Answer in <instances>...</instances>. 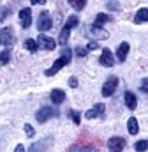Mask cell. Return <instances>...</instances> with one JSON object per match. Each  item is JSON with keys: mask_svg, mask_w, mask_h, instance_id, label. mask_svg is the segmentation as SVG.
I'll return each mask as SVG.
<instances>
[{"mask_svg": "<svg viewBox=\"0 0 148 152\" xmlns=\"http://www.w3.org/2000/svg\"><path fill=\"white\" fill-rule=\"evenodd\" d=\"M71 57H73V51H71L69 48H64V50H62L60 58H57V60H55V64L51 66V69H46V71H44V75H46V76L57 75V73H58L64 66H67V64L71 62Z\"/></svg>", "mask_w": 148, "mask_h": 152, "instance_id": "cell-1", "label": "cell"}, {"mask_svg": "<svg viewBox=\"0 0 148 152\" xmlns=\"http://www.w3.org/2000/svg\"><path fill=\"white\" fill-rule=\"evenodd\" d=\"M53 27V20H51V14L48 11H42L39 14V20H37V30L39 32H46Z\"/></svg>", "mask_w": 148, "mask_h": 152, "instance_id": "cell-2", "label": "cell"}, {"mask_svg": "<svg viewBox=\"0 0 148 152\" xmlns=\"http://www.w3.org/2000/svg\"><path fill=\"white\" fill-rule=\"evenodd\" d=\"M0 44H4L5 50H9L14 44V34H12V28L11 27H5V28L0 30Z\"/></svg>", "mask_w": 148, "mask_h": 152, "instance_id": "cell-3", "label": "cell"}, {"mask_svg": "<svg viewBox=\"0 0 148 152\" xmlns=\"http://www.w3.org/2000/svg\"><path fill=\"white\" fill-rule=\"evenodd\" d=\"M116 87H118V78H116V76H110V78L106 80V83L102 85V96H104V97H111V96L115 94Z\"/></svg>", "mask_w": 148, "mask_h": 152, "instance_id": "cell-4", "label": "cell"}, {"mask_svg": "<svg viewBox=\"0 0 148 152\" xmlns=\"http://www.w3.org/2000/svg\"><path fill=\"white\" fill-rule=\"evenodd\" d=\"M57 115H58L57 110H53V108H49V106H44V108H41L36 113V118H37L39 124H44L46 120H49L51 117H57Z\"/></svg>", "mask_w": 148, "mask_h": 152, "instance_id": "cell-5", "label": "cell"}, {"mask_svg": "<svg viewBox=\"0 0 148 152\" xmlns=\"http://www.w3.org/2000/svg\"><path fill=\"white\" fill-rule=\"evenodd\" d=\"M36 42L41 50H46V51H51V50H55V46H57L55 39L48 37V36H44V34H41V36L36 39Z\"/></svg>", "mask_w": 148, "mask_h": 152, "instance_id": "cell-6", "label": "cell"}, {"mask_svg": "<svg viewBox=\"0 0 148 152\" xmlns=\"http://www.w3.org/2000/svg\"><path fill=\"white\" fill-rule=\"evenodd\" d=\"M108 147H110L111 152H122L125 149V140L120 138V136H113V138H110V142H108Z\"/></svg>", "mask_w": 148, "mask_h": 152, "instance_id": "cell-7", "label": "cell"}, {"mask_svg": "<svg viewBox=\"0 0 148 152\" xmlns=\"http://www.w3.org/2000/svg\"><path fill=\"white\" fill-rule=\"evenodd\" d=\"M104 110H106V106H104L102 103H97V104H94V106L85 113V117H86V118H97V117H102V115H104Z\"/></svg>", "mask_w": 148, "mask_h": 152, "instance_id": "cell-8", "label": "cell"}, {"mask_svg": "<svg viewBox=\"0 0 148 152\" xmlns=\"http://www.w3.org/2000/svg\"><path fill=\"white\" fill-rule=\"evenodd\" d=\"M99 62H101V66H104V67H113V64H115V57H113L111 50H108V48H106V50H102Z\"/></svg>", "mask_w": 148, "mask_h": 152, "instance_id": "cell-9", "label": "cell"}, {"mask_svg": "<svg viewBox=\"0 0 148 152\" xmlns=\"http://www.w3.org/2000/svg\"><path fill=\"white\" fill-rule=\"evenodd\" d=\"M20 21H21V27L23 28H28L32 25V11L28 7H25V9L20 11Z\"/></svg>", "mask_w": 148, "mask_h": 152, "instance_id": "cell-10", "label": "cell"}, {"mask_svg": "<svg viewBox=\"0 0 148 152\" xmlns=\"http://www.w3.org/2000/svg\"><path fill=\"white\" fill-rule=\"evenodd\" d=\"M49 97H51V101H53L55 104H62V103L65 101V92L60 90V88H53L51 94H49Z\"/></svg>", "mask_w": 148, "mask_h": 152, "instance_id": "cell-11", "label": "cell"}, {"mask_svg": "<svg viewBox=\"0 0 148 152\" xmlns=\"http://www.w3.org/2000/svg\"><path fill=\"white\" fill-rule=\"evenodd\" d=\"M129 42H122L120 46H118V50H116V58L120 60V62H125V58H127V53H129Z\"/></svg>", "mask_w": 148, "mask_h": 152, "instance_id": "cell-12", "label": "cell"}, {"mask_svg": "<svg viewBox=\"0 0 148 152\" xmlns=\"http://www.w3.org/2000/svg\"><path fill=\"white\" fill-rule=\"evenodd\" d=\"M123 99H125V104H127L129 110H136L138 99H136V96H134L132 92H125V94H123Z\"/></svg>", "mask_w": 148, "mask_h": 152, "instance_id": "cell-13", "label": "cell"}, {"mask_svg": "<svg viewBox=\"0 0 148 152\" xmlns=\"http://www.w3.org/2000/svg\"><path fill=\"white\" fill-rule=\"evenodd\" d=\"M51 143V138H48V140H44V142H37V143H32V147L28 149V152H42L48 145Z\"/></svg>", "mask_w": 148, "mask_h": 152, "instance_id": "cell-14", "label": "cell"}, {"mask_svg": "<svg viewBox=\"0 0 148 152\" xmlns=\"http://www.w3.org/2000/svg\"><path fill=\"white\" fill-rule=\"evenodd\" d=\"M143 21H148V7H141L134 16V23H143Z\"/></svg>", "mask_w": 148, "mask_h": 152, "instance_id": "cell-15", "label": "cell"}, {"mask_svg": "<svg viewBox=\"0 0 148 152\" xmlns=\"http://www.w3.org/2000/svg\"><path fill=\"white\" fill-rule=\"evenodd\" d=\"M113 18H111L110 14H104V12H101V14H97V18H95V23H94V27L95 28H101L104 23H108V21H111Z\"/></svg>", "mask_w": 148, "mask_h": 152, "instance_id": "cell-16", "label": "cell"}, {"mask_svg": "<svg viewBox=\"0 0 148 152\" xmlns=\"http://www.w3.org/2000/svg\"><path fill=\"white\" fill-rule=\"evenodd\" d=\"M69 36H71V28L64 27V28H62V32H60V36H58V44L65 46V44H67V41H69Z\"/></svg>", "mask_w": 148, "mask_h": 152, "instance_id": "cell-17", "label": "cell"}, {"mask_svg": "<svg viewBox=\"0 0 148 152\" xmlns=\"http://www.w3.org/2000/svg\"><path fill=\"white\" fill-rule=\"evenodd\" d=\"M88 34H92L94 37H97V39H106L108 37V32H106V30H102V28H95V27L88 28Z\"/></svg>", "mask_w": 148, "mask_h": 152, "instance_id": "cell-18", "label": "cell"}, {"mask_svg": "<svg viewBox=\"0 0 148 152\" xmlns=\"http://www.w3.org/2000/svg\"><path fill=\"white\" fill-rule=\"evenodd\" d=\"M127 129H129V133H131V134H138L139 126H138V120H136L134 117H131V118H129V122H127Z\"/></svg>", "mask_w": 148, "mask_h": 152, "instance_id": "cell-19", "label": "cell"}, {"mask_svg": "<svg viewBox=\"0 0 148 152\" xmlns=\"http://www.w3.org/2000/svg\"><path fill=\"white\" fill-rule=\"evenodd\" d=\"M25 48H27L28 51H32V53H36L37 50H39V46H37L36 39H27V41H25Z\"/></svg>", "mask_w": 148, "mask_h": 152, "instance_id": "cell-20", "label": "cell"}, {"mask_svg": "<svg viewBox=\"0 0 148 152\" xmlns=\"http://www.w3.org/2000/svg\"><path fill=\"white\" fill-rule=\"evenodd\" d=\"M9 60H11V50H4V51L0 53V66L9 64Z\"/></svg>", "mask_w": 148, "mask_h": 152, "instance_id": "cell-21", "label": "cell"}, {"mask_svg": "<svg viewBox=\"0 0 148 152\" xmlns=\"http://www.w3.org/2000/svg\"><path fill=\"white\" fill-rule=\"evenodd\" d=\"M78 23H79V18H78L76 14H73V16H69V18H67V21H65V27L73 30V28L76 27V25H78Z\"/></svg>", "mask_w": 148, "mask_h": 152, "instance_id": "cell-22", "label": "cell"}, {"mask_svg": "<svg viewBox=\"0 0 148 152\" xmlns=\"http://www.w3.org/2000/svg\"><path fill=\"white\" fill-rule=\"evenodd\" d=\"M69 4L73 5L76 11H81V9L86 5V0H69Z\"/></svg>", "mask_w": 148, "mask_h": 152, "instance_id": "cell-23", "label": "cell"}, {"mask_svg": "<svg viewBox=\"0 0 148 152\" xmlns=\"http://www.w3.org/2000/svg\"><path fill=\"white\" fill-rule=\"evenodd\" d=\"M134 149H136V152H145L148 149V140H141V142H138V143L134 145Z\"/></svg>", "mask_w": 148, "mask_h": 152, "instance_id": "cell-24", "label": "cell"}, {"mask_svg": "<svg viewBox=\"0 0 148 152\" xmlns=\"http://www.w3.org/2000/svg\"><path fill=\"white\" fill-rule=\"evenodd\" d=\"M25 133H27L28 138H34V134H36V131H34V127L30 124H25Z\"/></svg>", "mask_w": 148, "mask_h": 152, "instance_id": "cell-25", "label": "cell"}, {"mask_svg": "<svg viewBox=\"0 0 148 152\" xmlns=\"http://www.w3.org/2000/svg\"><path fill=\"white\" fill-rule=\"evenodd\" d=\"M69 115H71V118L74 120V124H79V122H81V117H79V113H78V112L71 110V112H69Z\"/></svg>", "mask_w": 148, "mask_h": 152, "instance_id": "cell-26", "label": "cell"}, {"mask_svg": "<svg viewBox=\"0 0 148 152\" xmlns=\"http://www.w3.org/2000/svg\"><path fill=\"white\" fill-rule=\"evenodd\" d=\"M86 51H88L86 48H81V46H78V48H76V55H78V57H85V55H86Z\"/></svg>", "mask_w": 148, "mask_h": 152, "instance_id": "cell-27", "label": "cell"}, {"mask_svg": "<svg viewBox=\"0 0 148 152\" xmlns=\"http://www.w3.org/2000/svg\"><path fill=\"white\" fill-rule=\"evenodd\" d=\"M97 48H99V42H97V41H90V42H88V46H86V50H88V51H90V50H97Z\"/></svg>", "mask_w": 148, "mask_h": 152, "instance_id": "cell-28", "label": "cell"}, {"mask_svg": "<svg viewBox=\"0 0 148 152\" xmlns=\"http://www.w3.org/2000/svg\"><path fill=\"white\" fill-rule=\"evenodd\" d=\"M11 14V9H7V7H4V9H0V20H4L5 16H9Z\"/></svg>", "mask_w": 148, "mask_h": 152, "instance_id": "cell-29", "label": "cell"}, {"mask_svg": "<svg viewBox=\"0 0 148 152\" xmlns=\"http://www.w3.org/2000/svg\"><path fill=\"white\" fill-rule=\"evenodd\" d=\"M69 85H71L73 88L78 87V78H76V76H71V78H69Z\"/></svg>", "mask_w": 148, "mask_h": 152, "instance_id": "cell-30", "label": "cell"}, {"mask_svg": "<svg viewBox=\"0 0 148 152\" xmlns=\"http://www.w3.org/2000/svg\"><path fill=\"white\" fill-rule=\"evenodd\" d=\"M141 90L148 94V80H143V83H141Z\"/></svg>", "mask_w": 148, "mask_h": 152, "instance_id": "cell-31", "label": "cell"}, {"mask_svg": "<svg viewBox=\"0 0 148 152\" xmlns=\"http://www.w3.org/2000/svg\"><path fill=\"white\" fill-rule=\"evenodd\" d=\"M14 152H27V151H25V147H23V145L20 143V145H16V149H14Z\"/></svg>", "mask_w": 148, "mask_h": 152, "instance_id": "cell-32", "label": "cell"}, {"mask_svg": "<svg viewBox=\"0 0 148 152\" xmlns=\"http://www.w3.org/2000/svg\"><path fill=\"white\" fill-rule=\"evenodd\" d=\"M108 9H118V4L116 2H110L108 4Z\"/></svg>", "mask_w": 148, "mask_h": 152, "instance_id": "cell-33", "label": "cell"}, {"mask_svg": "<svg viewBox=\"0 0 148 152\" xmlns=\"http://www.w3.org/2000/svg\"><path fill=\"white\" fill-rule=\"evenodd\" d=\"M81 152H95V151H81Z\"/></svg>", "mask_w": 148, "mask_h": 152, "instance_id": "cell-34", "label": "cell"}]
</instances>
